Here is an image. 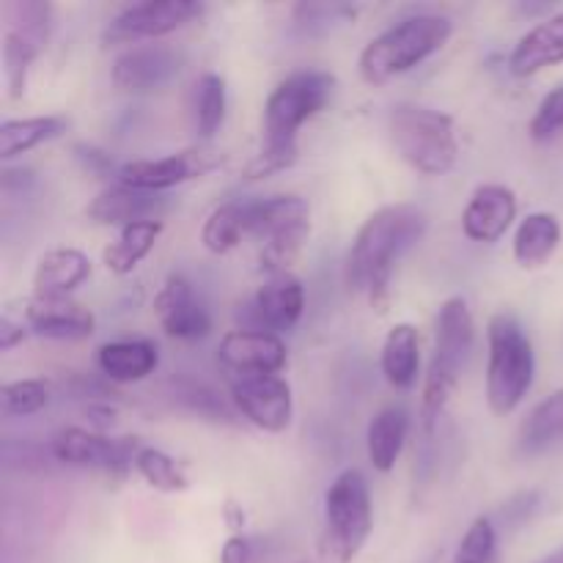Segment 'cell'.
<instances>
[{
	"label": "cell",
	"instance_id": "2e32d148",
	"mask_svg": "<svg viewBox=\"0 0 563 563\" xmlns=\"http://www.w3.org/2000/svg\"><path fill=\"white\" fill-rule=\"evenodd\" d=\"M286 357L289 352L280 335L262 330H229L218 346V361L240 377L278 374L286 366Z\"/></svg>",
	"mask_w": 563,
	"mask_h": 563
},
{
	"label": "cell",
	"instance_id": "c3c4849f",
	"mask_svg": "<svg viewBox=\"0 0 563 563\" xmlns=\"http://www.w3.org/2000/svg\"><path fill=\"white\" fill-rule=\"evenodd\" d=\"M300 563H308V561H300Z\"/></svg>",
	"mask_w": 563,
	"mask_h": 563
},
{
	"label": "cell",
	"instance_id": "5bb4252c",
	"mask_svg": "<svg viewBox=\"0 0 563 563\" xmlns=\"http://www.w3.org/2000/svg\"><path fill=\"white\" fill-rule=\"evenodd\" d=\"M154 313L159 319V328L176 341H201L212 330V317L196 297L190 280L179 273L168 275L159 286L154 297Z\"/></svg>",
	"mask_w": 563,
	"mask_h": 563
},
{
	"label": "cell",
	"instance_id": "bcb514c9",
	"mask_svg": "<svg viewBox=\"0 0 563 563\" xmlns=\"http://www.w3.org/2000/svg\"><path fill=\"white\" fill-rule=\"evenodd\" d=\"M537 563H563V548L553 550V553H548L544 559H539Z\"/></svg>",
	"mask_w": 563,
	"mask_h": 563
},
{
	"label": "cell",
	"instance_id": "74e56055",
	"mask_svg": "<svg viewBox=\"0 0 563 563\" xmlns=\"http://www.w3.org/2000/svg\"><path fill=\"white\" fill-rule=\"evenodd\" d=\"M58 388L64 390L69 399L88 401V405H108L110 399L119 396L108 377H93V374L82 372H66L64 377L58 379Z\"/></svg>",
	"mask_w": 563,
	"mask_h": 563
},
{
	"label": "cell",
	"instance_id": "7a4b0ae2",
	"mask_svg": "<svg viewBox=\"0 0 563 563\" xmlns=\"http://www.w3.org/2000/svg\"><path fill=\"white\" fill-rule=\"evenodd\" d=\"M333 91L335 77L322 69L295 71L280 80L264 104V143L247 163L245 179H267L291 168L300 157L297 135L302 124L328 108Z\"/></svg>",
	"mask_w": 563,
	"mask_h": 563
},
{
	"label": "cell",
	"instance_id": "3957f363",
	"mask_svg": "<svg viewBox=\"0 0 563 563\" xmlns=\"http://www.w3.org/2000/svg\"><path fill=\"white\" fill-rule=\"evenodd\" d=\"M473 341H476V324L473 313L462 297H451L443 302L434 328L432 361H429L427 383H423L421 401V432L423 440H434L438 423L460 385L462 372L471 357Z\"/></svg>",
	"mask_w": 563,
	"mask_h": 563
},
{
	"label": "cell",
	"instance_id": "7402d4cb",
	"mask_svg": "<svg viewBox=\"0 0 563 563\" xmlns=\"http://www.w3.org/2000/svg\"><path fill=\"white\" fill-rule=\"evenodd\" d=\"M97 363L110 383H141L154 374L159 355L152 341H110L97 350Z\"/></svg>",
	"mask_w": 563,
	"mask_h": 563
},
{
	"label": "cell",
	"instance_id": "484cf974",
	"mask_svg": "<svg viewBox=\"0 0 563 563\" xmlns=\"http://www.w3.org/2000/svg\"><path fill=\"white\" fill-rule=\"evenodd\" d=\"M421 368V346L418 330L410 322L394 324L383 344V374L396 390H407L416 385Z\"/></svg>",
	"mask_w": 563,
	"mask_h": 563
},
{
	"label": "cell",
	"instance_id": "cb8c5ba5",
	"mask_svg": "<svg viewBox=\"0 0 563 563\" xmlns=\"http://www.w3.org/2000/svg\"><path fill=\"white\" fill-rule=\"evenodd\" d=\"M410 434V416H407L405 407H385L368 423L366 445H368V462L374 465V471L390 473L396 467L401 449H405V440Z\"/></svg>",
	"mask_w": 563,
	"mask_h": 563
},
{
	"label": "cell",
	"instance_id": "44dd1931",
	"mask_svg": "<svg viewBox=\"0 0 563 563\" xmlns=\"http://www.w3.org/2000/svg\"><path fill=\"white\" fill-rule=\"evenodd\" d=\"M91 275V258L77 247H53L44 253L33 273V295L38 297H71Z\"/></svg>",
	"mask_w": 563,
	"mask_h": 563
},
{
	"label": "cell",
	"instance_id": "d4e9b609",
	"mask_svg": "<svg viewBox=\"0 0 563 563\" xmlns=\"http://www.w3.org/2000/svg\"><path fill=\"white\" fill-rule=\"evenodd\" d=\"M563 438V388L539 401L517 432V454L537 456Z\"/></svg>",
	"mask_w": 563,
	"mask_h": 563
},
{
	"label": "cell",
	"instance_id": "4fadbf2b",
	"mask_svg": "<svg viewBox=\"0 0 563 563\" xmlns=\"http://www.w3.org/2000/svg\"><path fill=\"white\" fill-rule=\"evenodd\" d=\"M181 71V55L168 44H141L130 47L113 60V86L126 93H154L176 80Z\"/></svg>",
	"mask_w": 563,
	"mask_h": 563
},
{
	"label": "cell",
	"instance_id": "d6986e66",
	"mask_svg": "<svg viewBox=\"0 0 563 563\" xmlns=\"http://www.w3.org/2000/svg\"><path fill=\"white\" fill-rule=\"evenodd\" d=\"M168 209V198L163 192H146L126 187L121 181L104 187L91 203L86 214L88 220L99 225H119L126 229L132 223H146V220H159Z\"/></svg>",
	"mask_w": 563,
	"mask_h": 563
},
{
	"label": "cell",
	"instance_id": "e0dca14e",
	"mask_svg": "<svg viewBox=\"0 0 563 563\" xmlns=\"http://www.w3.org/2000/svg\"><path fill=\"white\" fill-rule=\"evenodd\" d=\"M25 324L31 333L55 341L91 339L97 319L82 302L71 297H38L25 302Z\"/></svg>",
	"mask_w": 563,
	"mask_h": 563
},
{
	"label": "cell",
	"instance_id": "b9f144b4",
	"mask_svg": "<svg viewBox=\"0 0 563 563\" xmlns=\"http://www.w3.org/2000/svg\"><path fill=\"white\" fill-rule=\"evenodd\" d=\"M75 159L82 165V170L91 176H99V179H108V176H119V168H115L113 157L108 152L97 146H88V143H77L75 148Z\"/></svg>",
	"mask_w": 563,
	"mask_h": 563
},
{
	"label": "cell",
	"instance_id": "7bdbcfd3",
	"mask_svg": "<svg viewBox=\"0 0 563 563\" xmlns=\"http://www.w3.org/2000/svg\"><path fill=\"white\" fill-rule=\"evenodd\" d=\"M27 339V328L22 322H11L9 317L0 319V350L9 352Z\"/></svg>",
	"mask_w": 563,
	"mask_h": 563
},
{
	"label": "cell",
	"instance_id": "ac0fdd59",
	"mask_svg": "<svg viewBox=\"0 0 563 563\" xmlns=\"http://www.w3.org/2000/svg\"><path fill=\"white\" fill-rule=\"evenodd\" d=\"M517 218V196L506 185H482L467 201L462 212V231L467 240L493 245L506 231L511 229Z\"/></svg>",
	"mask_w": 563,
	"mask_h": 563
},
{
	"label": "cell",
	"instance_id": "8992f818",
	"mask_svg": "<svg viewBox=\"0 0 563 563\" xmlns=\"http://www.w3.org/2000/svg\"><path fill=\"white\" fill-rule=\"evenodd\" d=\"M487 405L495 416H511L533 385V344L517 317L495 313L487 324Z\"/></svg>",
	"mask_w": 563,
	"mask_h": 563
},
{
	"label": "cell",
	"instance_id": "60d3db41",
	"mask_svg": "<svg viewBox=\"0 0 563 563\" xmlns=\"http://www.w3.org/2000/svg\"><path fill=\"white\" fill-rule=\"evenodd\" d=\"M264 550L256 539L245 537V533H234L225 539L223 550H220V563H262Z\"/></svg>",
	"mask_w": 563,
	"mask_h": 563
},
{
	"label": "cell",
	"instance_id": "ee69618b",
	"mask_svg": "<svg viewBox=\"0 0 563 563\" xmlns=\"http://www.w3.org/2000/svg\"><path fill=\"white\" fill-rule=\"evenodd\" d=\"M86 416H88V421H91L93 432H102V429H108L110 423H113L115 410L110 405H88Z\"/></svg>",
	"mask_w": 563,
	"mask_h": 563
},
{
	"label": "cell",
	"instance_id": "ab89813d",
	"mask_svg": "<svg viewBox=\"0 0 563 563\" xmlns=\"http://www.w3.org/2000/svg\"><path fill=\"white\" fill-rule=\"evenodd\" d=\"M539 509H542V493L539 489H522V493L511 495L495 517L500 520V526L515 531V528H522L526 522H531Z\"/></svg>",
	"mask_w": 563,
	"mask_h": 563
},
{
	"label": "cell",
	"instance_id": "603a6c76",
	"mask_svg": "<svg viewBox=\"0 0 563 563\" xmlns=\"http://www.w3.org/2000/svg\"><path fill=\"white\" fill-rule=\"evenodd\" d=\"M561 245V223L550 212H531L515 231V258L522 269H539Z\"/></svg>",
	"mask_w": 563,
	"mask_h": 563
},
{
	"label": "cell",
	"instance_id": "ba28073f",
	"mask_svg": "<svg viewBox=\"0 0 563 563\" xmlns=\"http://www.w3.org/2000/svg\"><path fill=\"white\" fill-rule=\"evenodd\" d=\"M251 236L262 242L258 267L269 278L289 273L311 236V207L295 192L251 198Z\"/></svg>",
	"mask_w": 563,
	"mask_h": 563
},
{
	"label": "cell",
	"instance_id": "836d02e7",
	"mask_svg": "<svg viewBox=\"0 0 563 563\" xmlns=\"http://www.w3.org/2000/svg\"><path fill=\"white\" fill-rule=\"evenodd\" d=\"M3 11L5 20H9L5 31L31 38L38 47H47L49 27H53V5L36 3V0H14V3H5Z\"/></svg>",
	"mask_w": 563,
	"mask_h": 563
},
{
	"label": "cell",
	"instance_id": "7dc6e473",
	"mask_svg": "<svg viewBox=\"0 0 563 563\" xmlns=\"http://www.w3.org/2000/svg\"><path fill=\"white\" fill-rule=\"evenodd\" d=\"M440 561H443V550H432V553L423 555V559L416 561V563H440Z\"/></svg>",
	"mask_w": 563,
	"mask_h": 563
},
{
	"label": "cell",
	"instance_id": "83f0119b",
	"mask_svg": "<svg viewBox=\"0 0 563 563\" xmlns=\"http://www.w3.org/2000/svg\"><path fill=\"white\" fill-rule=\"evenodd\" d=\"M159 234H163V220H146V223L126 225V229H121L119 240L104 247V267L115 275H130L152 253Z\"/></svg>",
	"mask_w": 563,
	"mask_h": 563
},
{
	"label": "cell",
	"instance_id": "8d00e7d4",
	"mask_svg": "<svg viewBox=\"0 0 563 563\" xmlns=\"http://www.w3.org/2000/svg\"><path fill=\"white\" fill-rule=\"evenodd\" d=\"M357 5L352 3H297L291 16L302 33H328L344 22L355 20Z\"/></svg>",
	"mask_w": 563,
	"mask_h": 563
},
{
	"label": "cell",
	"instance_id": "d590c367",
	"mask_svg": "<svg viewBox=\"0 0 563 563\" xmlns=\"http://www.w3.org/2000/svg\"><path fill=\"white\" fill-rule=\"evenodd\" d=\"M449 563H498V526L493 517H476Z\"/></svg>",
	"mask_w": 563,
	"mask_h": 563
},
{
	"label": "cell",
	"instance_id": "6da1fadb",
	"mask_svg": "<svg viewBox=\"0 0 563 563\" xmlns=\"http://www.w3.org/2000/svg\"><path fill=\"white\" fill-rule=\"evenodd\" d=\"M427 212L412 203L383 207L361 225L346 253L344 278L350 291H363L379 313L388 306L396 262L427 231Z\"/></svg>",
	"mask_w": 563,
	"mask_h": 563
},
{
	"label": "cell",
	"instance_id": "f35d334b",
	"mask_svg": "<svg viewBox=\"0 0 563 563\" xmlns=\"http://www.w3.org/2000/svg\"><path fill=\"white\" fill-rule=\"evenodd\" d=\"M528 132H531V137L537 143H550L559 135H563V86H555L553 91L539 102Z\"/></svg>",
	"mask_w": 563,
	"mask_h": 563
},
{
	"label": "cell",
	"instance_id": "ffe728a7",
	"mask_svg": "<svg viewBox=\"0 0 563 563\" xmlns=\"http://www.w3.org/2000/svg\"><path fill=\"white\" fill-rule=\"evenodd\" d=\"M555 64H563V11L533 25L509 55V69L517 77H531Z\"/></svg>",
	"mask_w": 563,
	"mask_h": 563
},
{
	"label": "cell",
	"instance_id": "8fae6325",
	"mask_svg": "<svg viewBox=\"0 0 563 563\" xmlns=\"http://www.w3.org/2000/svg\"><path fill=\"white\" fill-rule=\"evenodd\" d=\"M231 401L245 421L269 434L286 432L291 423V412H295L289 383L278 374L234 379L231 383Z\"/></svg>",
	"mask_w": 563,
	"mask_h": 563
},
{
	"label": "cell",
	"instance_id": "9c48e42d",
	"mask_svg": "<svg viewBox=\"0 0 563 563\" xmlns=\"http://www.w3.org/2000/svg\"><path fill=\"white\" fill-rule=\"evenodd\" d=\"M141 449L143 443L137 438H108V434L82 427L60 429L49 443V454L55 462L104 473L110 482H121L130 467H135V456Z\"/></svg>",
	"mask_w": 563,
	"mask_h": 563
},
{
	"label": "cell",
	"instance_id": "e575fe53",
	"mask_svg": "<svg viewBox=\"0 0 563 563\" xmlns=\"http://www.w3.org/2000/svg\"><path fill=\"white\" fill-rule=\"evenodd\" d=\"M53 399V385L47 379H16L3 388V412L9 418H27L42 412Z\"/></svg>",
	"mask_w": 563,
	"mask_h": 563
},
{
	"label": "cell",
	"instance_id": "30bf717a",
	"mask_svg": "<svg viewBox=\"0 0 563 563\" xmlns=\"http://www.w3.org/2000/svg\"><path fill=\"white\" fill-rule=\"evenodd\" d=\"M201 14L203 3H198V0H146V3L126 5L104 25L102 44L104 47H119V44H137L146 42V38L168 36Z\"/></svg>",
	"mask_w": 563,
	"mask_h": 563
},
{
	"label": "cell",
	"instance_id": "9a60e30c",
	"mask_svg": "<svg viewBox=\"0 0 563 563\" xmlns=\"http://www.w3.org/2000/svg\"><path fill=\"white\" fill-rule=\"evenodd\" d=\"M302 313H306V289H302L300 278L291 273L273 275L256 297L247 306V319L251 328L242 330H262V333H289L300 324Z\"/></svg>",
	"mask_w": 563,
	"mask_h": 563
},
{
	"label": "cell",
	"instance_id": "f546056e",
	"mask_svg": "<svg viewBox=\"0 0 563 563\" xmlns=\"http://www.w3.org/2000/svg\"><path fill=\"white\" fill-rule=\"evenodd\" d=\"M225 80L214 71L198 77L196 91H192V124L201 141L214 137V132L223 126L225 121Z\"/></svg>",
	"mask_w": 563,
	"mask_h": 563
},
{
	"label": "cell",
	"instance_id": "1f68e13d",
	"mask_svg": "<svg viewBox=\"0 0 563 563\" xmlns=\"http://www.w3.org/2000/svg\"><path fill=\"white\" fill-rule=\"evenodd\" d=\"M168 396L176 401V405L185 407V410L198 412V416L209 418V421H223V423L234 421V412H231V407L220 399L218 390H212L203 383H196V379L190 377L170 379Z\"/></svg>",
	"mask_w": 563,
	"mask_h": 563
},
{
	"label": "cell",
	"instance_id": "5b68a950",
	"mask_svg": "<svg viewBox=\"0 0 563 563\" xmlns=\"http://www.w3.org/2000/svg\"><path fill=\"white\" fill-rule=\"evenodd\" d=\"M388 132L399 157L423 176L451 174L460 159L454 119L427 104H394L388 115Z\"/></svg>",
	"mask_w": 563,
	"mask_h": 563
},
{
	"label": "cell",
	"instance_id": "f6af8a7d",
	"mask_svg": "<svg viewBox=\"0 0 563 563\" xmlns=\"http://www.w3.org/2000/svg\"><path fill=\"white\" fill-rule=\"evenodd\" d=\"M225 522H229V528H234V531H242V526H245V515H242L240 506L234 504L225 506Z\"/></svg>",
	"mask_w": 563,
	"mask_h": 563
},
{
	"label": "cell",
	"instance_id": "52a82bcc",
	"mask_svg": "<svg viewBox=\"0 0 563 563\" xmlns=\"http://www.w3.org/2000/svg\"><path fill=\"white\" fill-rule=\"evenodd\" d=\"M374 528L372 493L357 467H350L330 484L324 495V522L319 539L322 563H352L366 548Z\"/></svg>",
	"mask_w": 563,
	"mask_h": 563
},
{
	"label": "cell",
	"instance_id": "f1b7e54d",
	"mask_svg": "<svg viewBox=\"0 0 563 563\" xmlns=\"http://www.w3.org/2000/svg\"><path fill=\"white\" fill-rule=\"evenodd\" d=\"M69 121L60 115H33V119H9L0 126V157L11 159L64 135Z\"/></svg>",
	"mask_w": 563,
	"mask_h": 563
},
{
	"label": "cell",
	"instance_id": "4316f807",
	"mask_svg": "<svg viewBox=\"0 0 563 563\" xmlns=\"http://www.w3.org/2000/svg\"><path fill=\"white\" fill-rule=\"evenodd\" d=\"M245 236H251V198L220 203L212 209L201 229V242L209 253H231Z\"/></svg>",
	"mask_w": 563,
	"mask_h": 563
},
{
	"label": "cell",
	"instance_id": "d6a6232c",
	"mask_svg": "<svg viewBox=\"0 0 563 563\" xmlns=\"http://www.w3.org/2000/svg\"><path fill=\"white\" fill-rule=\"evenodd\" d=\"M42 53L38 44H33L31 38L20 36L14 31H5L3 36V77L5 88H9V99H22L27 88V75H31V66L36 60V55Z\"/></svg>",
	"mask_w": 563,
	"mask_h": 563
},
{
	"label": "cell",
	"instance_id": "277c9868",
	"mask_svg": "<svg viewBox=\"0 0 563 563\" xmlns=\"http://www.w3.org/2000/svg\"><path fill=\"white\" fill-rule=\"evenodd\" d=\"M454 25L449 16L412 14L390 25L363 47L357 69L368 86H385L407 75L449 44Z\"/></svg>",
	"mask_w": 563,
	"mask_h": 563
},
{
	"label": "cell",
	"instance_id": "7c38bea8",
	"mask_svg": "<svg viewBox=\"0 0 563 563\" xmlns=\"http://www.w3.org/2000/svg\"><path fill=\"white\" fill-rule=\"evenodd\" d=\"M220 159L223 157L214 148L198 146L159 159H132V163L119 165L115 179L126 187H135V190L165 192L170 187L196 179V176L209 174V170L218 168Z\"/></svg>",
	"mask_w": 563,
	"mask_h": 563
},
{
	"label": "cell",
	"instance_id": "4dcf8cb0",
	"mask_svg": "<svg viewBox=\"0 0 563 563\" xmlns=\"http://www.w3.org/2000/svg\"><path fill=\"white\" fill-rule=\"evenodd\" d=\"M135 471L148 487H154L157 493H185L190 487L187 482V473L174 456H168L165 451L152 449V445H143L135 456Z\"/></svg>",
	"mask_w": 563,
	"mask_h": 563
}]
</instances>
